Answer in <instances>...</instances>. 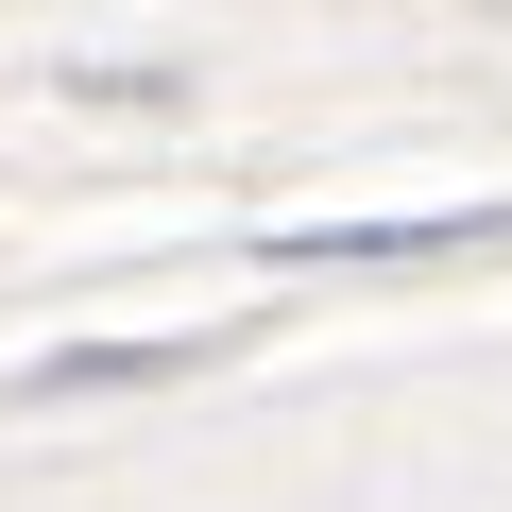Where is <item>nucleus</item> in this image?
I'll return each instance as SVG.
<instances>
[{"label":"nucleus","mask_w":512,"mask_h":512,"mask_svg":"<svg viewBox=\"0 0 512 512\" xmlns=\"http://www.w3.org/2000/svg\"><path fill=\"white\" fill-rule=\"evenodd\" d=\"M205 342H69V359H35L18 393H154V376H188Z\"/></svg>","instance_id":"2"},{"label":"nucleus","mask_w":512,"mask_h":512,"mask_svg":"<svg viewBox=\"0 0 512 512\" xmlns=\"http://www.w3.org/2000/svg\"><path fill=\"white\" fill-rule=\"evenodd\" d=\"M512 239V205H444V222H291V239H256L274 274H410V256H478Z\"/></svg>","instance_id":"1"}]
</instances>
